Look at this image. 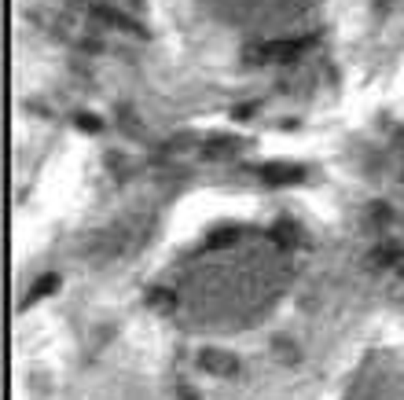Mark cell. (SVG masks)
Returning a JSON list of instances; mask_svg holds the SVG:
<instances>
[{
  "mask_svg": "<svg viewBox=\"0 0 404 400\" xmlns=\"http://www.w3.org/2000/svg\"><path fill=\"white\" fill-rule=\"evenodd\" d=\"M261 177L272 180V184H294V180H301V169H294V166H265Z\"/></svg>",
  "mask_w": 404,
  "mask_h": 400,
  "instance_id": "1",
  "label": "cell"
},
{
  "mask_svg": "<svg viewBox=\"0 0 404 400\" xmlns=\"http://www.w3.org/2000/svg\"><path fill=\"white\" fill-rule=\"evenodd\" d=\"M202 364L209 367V371H217V375H221V371H224V375H235V360H232V356H217V353H206V356H202Z\"/></svg>",
  "mask_w": 404,
  "mask_h": 400,
  "instance_id": "2",
  "label": "cell"
}]
</instances>
